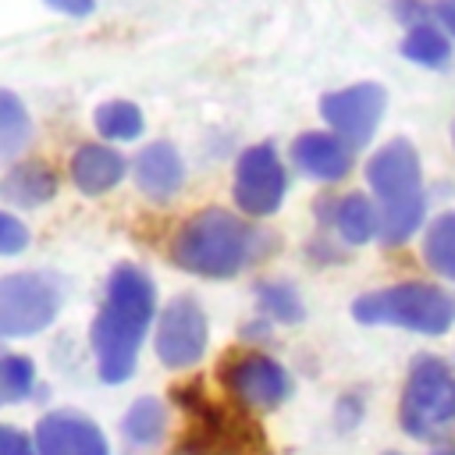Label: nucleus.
Instances as JSON below:
<instances>
[{"label":"nucleus","instance_id":"obj_16","mask_svg":"<svg viewBox=\"0 0 455 455\" xmlns=\"http://www.w3.org/2000/svg\"><path fill=\"white\" fill-rule=\"evenodd\" d=\"M0 192L14 206H43L57 196V174L50 171V164L25 160V164H14L7 171V178L0 181Z\"/></svg>","mask_w":455,"mask_h":455},{"label":"nucleus","instance_id":"obj_18","mask_svg":"<svg viewBox=\"0 0 455 455\" xmlns=\"http://www.w3.org/2000/svg\"><path fill=\"white\" fill-rule=\"evenodd\" d=\"M92 124L96 132L107 139V142H132L142 135L146 121H142V110L128 100H110V103H100L96 114H92Z\"/></svg>","mask_w":455,"mask_h":455},{"label":"nucleus","instance_id":"obj_8","mask_svg":"<svg viewBox=\"0 0 455 455\" xmlns=\"http://www.w3.org/2000/svg\"><path fill=\"white\" fill-rule=\"evenodd\" d=\"M220 384L238 405L259 409V412L277 409L291 395L288 370L277 359H270L267 352H235L231 359H224Z\"/></svg>","mask_w":455,"mask_h":455},{"label":"nucleus","instance_id":"obj_28","mask_svg":"<svg viewBox=\"0 0 455 455\" xmlns=\"http://www.w3.org/2000/svg\"><path fill=\"white\" fill-rule=\"evenodd\" d=\"M434 21H441L448 28V36H455V0H437L434 4Z\"/></svg>","mask_w":455,"mask_h":455},{"label":"nucleus","instance_id":"obj_11","mask_svg":"<svg viewBox=\"0 0 455 455\" xmlns=\"http://www.w3.org/2000/svg\"><path fill=\"white\" fill-rule=\"evenodd\" d=\"M36 448L39 455H110L103 430L75 409L46 412L36 423Z\"/></svg>","mask_w":455,"mask_h":455},{"label":"nucleus","instance_id":"obj_31","mask_svg":"<svg viewBox=\"0 0 455 455\" xmlns=\"http://www.w3.org/2000/svg\"><path fill=\"white\" fill-rule=\"evenodd\" d=\"M387 455H398V451H387Z\"/></svg>","mask_w":455,"mask_h":455},{"label":"nucleus","instance_id":"obj_19","mask_svg":"<svg viewBox=\"0 0 455 455\" xmlns=\"http://www.w3.org/2000/svg\"><path fill=\"white\" fill-rule=\"evenodd\" d=\"M164 427H167V412H164V405H160L156 398H149V395L135 398V402L128 405L124 419H121V430H124V437H128L132 444H156V441L164 437Z\"/></svg>","mask_w":455,"mask_h":455},{"label":"nucleus","instance_id":"obj_9","mask_svg":"<svg viewBox=\"0 0 455 455\" xmlns=\"http://www.w3.org/2000/svg\"><path fill=\"white\" fill-rule=\"evenodd\" d=\"M235 203L249 217H270L281 210L284 192H288V174L270 142H256L242 149L235 164Z\"/></svg>","mask_w":455,"mask_h":455},{"label":"nucleus","instance_id":"obj_17","mask_svg":"<svg viewBox=\"0 0 455 455\" xmlns=\"http://www.w3.org/2000/svg\"><path fill=\"white\" fill-rule=\"evenodd\" d=\"M402 57L423 68H444L451 60V39L441 32L437 21H419L409 25L405 39H402Z\"/></svg>","mask_w":455,"mask_h":455},{"label":"nucleus","instance_id":"obj_1","mask_svg":"<svg viewBox=\"0 0 455 455\" xmlns=\"http://www.w3.org/2000/svg\"><path fill=\"white\" fill-rule=\"evenodd\" d=\"M156 316V284L135 263H117L107 277L100 313L92 320V352L100 380L121 384L135 373L139 348Z\"/></svg>","mask_w":455,"mask_h":455},{"label":"nucleus","instance_id":"obj_13","mask_svg":"<svg viewBox=\"0 0 455 455\" xmlns=\"http://www.w3.org/2000/svg\"><path fill=\"white\" fill-rule=\"evenodd\" d=\"M352 146L334 132H302L291 142V164L316 181H341L352 171Z\"/></svg>","mask_w":455,"mask_h":455},{"label":"nucleus","instance_id":"obj_15","mask_svg":"<svg viewBox=\"0 0 455 455\" xmlns=\"http://www.w3.org/2000/svg\"><path fill=\"white\" fill-rule=\"evenodd\" d=\"M327 213H331V231L345 245H366L370 238L380 235V210L363 192H348V196L334 199L327 206Z\"/></svg>","mask_w":455,"mask_h":455},{"label":"nucleus","instance_id":"obj_24","mask_svg":"<svg viewBox=\"0 0 455 455\" xmlns=\"http://www.w3.org/2000/svg\"><path fill=\"white\" fill-rule=\"evenodd\" d=\"M174 455H231V441H228L224 427H213L210 423V434L192 437V441H181Z\"/></svg>","mask_w":455,"mask_h":455},{"label":"nucleus","instance_id":"obj_4","mask_svg":"<svg viewBox=\"0 0 455 455\" xmlns=\"http://www.w3.org/2000/svg\"><path fill=\"white\" fill-rule=\"evenodd\" d=\"M359 323H384L416 334H444L455 323V295L430 281H398L352 302Z\"/></svg>","mask_w":455,"mask_h":455},{"label":"nucleus","instance_id":"obj_23","mask_svg":"<svg viewBox=\"0 0 455 455\" xmlns=\"http://www.w3.org/2000/svg\"><path fill=\"white\" fill-rule=\"evenodd\" d=\"M0 377L7 402H25L36 391V363L21 352H0Z\"/></svg>","mask_w":455,"mask_h":455},{"label":"nucleus","instance_id":"obj_6","mask_svg":"<svg viewBox=\"0 0 455 455\" xmlns=\"http://www.w3.org/2000/svg\"><path fill=\"white\" fill-rule=\"evenodd\" d=\"M64 306V284L53 274L18 270L0 277V341L46 331Z\"/></svg>","mask_w":455,"mask_h":455},{"label":"nucleus","instance_id":"obj_21","mask_svg":"<svg viewBox=\"0 0 455 455\" xmlns=\"http://www.w3.org/2000/svg\"><path fill=\"white\" fill-rule=\"evenodd\" d=\"M256 309L259 316L274 323H299L302 320V299L288 281H259L256 284Z\"/></svg>","mask_w":455,"mask_h":455},{"label":"nucleus","instance_id":"obj_27","mask_svg":"<svg viewBox=\"0 0 455 455\" xmlns=\"http://www.w3.org/2000/svg\"><path fill=\"white\" fill-rule=\"evenodd\" d=\"M53 11H60V14H71V18H85V14H92V0H46Z\"/></svg>","mask_w":455,"mask_h":455},{"label":"nucleus","instance_id":"obj_26","mask_svg":"<svg viewBox=\"0 0 455 455\" xmlns=\"http://www.w3.org/2000/svg\"><path fill=\"white\" fill-rule=\"evenodd\" d=\"M0 455H39V448H36V437H28L25 430L0 423Z\"/></svg>","mask_w":455,"mask_h":455},{"label":"nucleus","instance_id":"obj_5","mask_svg":"<svg viewBox=\"0 0 455 455\" xmlns=\"http://www.w3.org/2000/svg\"><path fill=\"white\" fill-rule=\"evenodd\" d=\"M398 419L412 441L441 444L455 434V370L441 355L412 359Z\"/></svg>","mask_w":455,"mask_h":455},{"label":"nucleus","instance_id":"obj_3","mask_svg":"<svg viewBox=\"0 0 455 455\" xmlns=\"http://www.w3.org/2000/svg\"><path fill=\"white\" fill-rule=\"evenodd\" d=\"M366 181L377 196L380 210V242L384 245H402L419 231L423 213H427V196H423V171H419V153L409 139H391L384 142L370 160H366Z\"/></svg>","mask_w":455,"mask_h":455},{"label":"nucleus","instance_id":"obj_2","mask_svg":"<svg viewBox=\"0 0 455 455\" xmlns=\"http://www.w3.org/2000/svg\"><path fill=\"white\" fill-rule=\"evenodd\" d=\"M171 259L196 274V277H235L252 267L267 249L270 238L228 210H199L171 235Z\"/></svg>","mask_w":455,"mask_h":455},{"label":"nucleus","instance_id":"obj_14","mask_svg":"<svg viewBox=\"0 0 455 455\" xmlns=\"http://www.w3.org/2000/svg\"><path fill=\"white\" fill-rule=\"evenodd\" d=\"M128 174V160L107 142H82L71 156V181L85 196H103L117 188Z\"/></svg>","mask_w":455,"mask_h":455},{"label":"nucleus","instance_id":"obj_30","mask_svg":"<svg viewBox=\"0 0 455 455\" xmlns=\"http://www.w3.org/2000/svg\"><path fill=\"white\" fill-rule=\"evenodd\" d=\"M0 405H7V391H4V377H0Z\"/></svg>","mask_w":455,"mask_h":455},{"label":"nucleus","instance_id":"obj_12","mask_svg":"<svg viewBox=\"0 0 455 455\" xmlns=\"http://www.w3.org/2000/svg\"><path fill=\"white\" fill-rule=\"evenodd\" d=\"M132 178L146 199L171 203L185 185V160L171 142H149L132 160Z\"/></svg>","mask_w":455,"mask_h":455},{"label":"nucleus","instance_id":"obj_25","mask_svg":"<svg viewBox=\"0 0 455 455\" xmlns=\"http://www.w3.org/2000/svg\"><path fill=\"white\" fill-rule=\"evenodd\" d=\"M25 245H28V228L14 213L0 210V256H14Z\"/></svg>","mask_w":455,"mask_h":455},{"label":"nucleus","instance_id":"obj_20","mask_svg":"<svg viewBox=\"0 0 455 455\" xmlns=\"http://www.w3.org/2000/svg\"><path fill=\"white\" fill-rule=\"evenodd\" d=\"M423 259L434 274L455 281V213H441L423 235Z\"/></svg>","mask_w":455,"mask_h":455},{"label":"nucleus","instance_id":"obj_29","mask_svg":"<svg viewBox=\"0 0 455 455\" xmlns=\"http://www.w3.org/2000/svg\"><path fill=\"white\" fill-rule=\"evenodd\" d=\"M430 455H455V441H441V444H434Z\"/></svg>","mask_w":455,"mask_h":455},{"label":"nucleus","instance_id":"obj_10","mask_svg":"<svg viewBox=\"0 0 455 455\" xmlns=\"http://www.w3.org/2000/svg\"><path fill=\"white\" fill-rule=\"evenodd\" d=\"M384 103L387 96L377 82H355V85L327 92L320 100V117L338 139H345L352 149H363L384 117Z\"/></svg>","mask_w":455,"mask_h":455},{"label":"nucleus","instance_id":"obj_22","mask_svg":"<svg viewBox=\"0 0 455 455\" xmlns=\"http://www.w3.org/2000/svg\"><path fill=\"white\" fill-rule=\"evenodd\" d=\"M28 139H32V117H28L25 103L14 92L0 89V153L11 156L18 149H25Z\"/></svg>","mask_w":455,"mask_h":455},{"label":"nucleus","instance_id":"obj_7","mask_svg":"<svg viewBox=\"0 0 455 455\" xmlns=\"http://www.w3.org/2000/svg\"><path fill=\"white\" fill-rule=\"evenodd\" d=\"M206 341H210V320L192 295H178L160 309L153 348L167 370L196 366L206 355Z\"/></svg>","mask_w":455,"mask_h":455}]
</instances>
